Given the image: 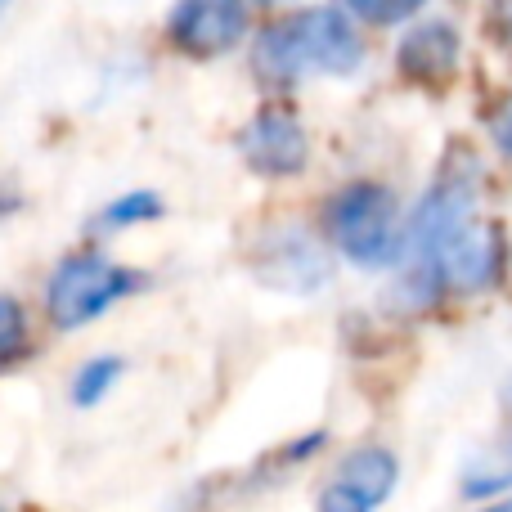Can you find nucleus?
<instances>
[{"mask_svg":"<svg viewBox=\"0 0 512 512\" xmlns=\"http://www.w3.org/2000/svg\"><path fill=\"white\" fill-rule=\"evenodd\" d=\"M265 5H279V0H265Z\"/></svg>","mask_w":512,"mask_h":512,"instance_id":"6ab92c4d","label":"nucleus"},{"mask_svg":"<svg viewBox=\"0 0 512 512\" xmlns=\"http://www.w3.org/2000/svg\"><path fill=\"white\" fill-rule=\"evenodd\" d=\"M256 270H261V279L270 283V288H283V292H319L328 283V256L315 248V243L306 239L301 230H279L270 234V248L261 252V261H256Z\"/></svg>","mask_w":512,"mask_h":512,"instance_id":"423d86ee","label":"nucleus"},{"mask_svg":"<svg viewBox=\"0 0 512 512\" xmlns=\"http://www.w3.org/2000/svg\"><path fill=\"white\" fill-rule=\"evenodd\" d=\"M400 72L414 81H445L459 68V32L450 23H423L400 41Z\"/></svg>","mask_w":512,"mask_h":512,"instance_id":"0eeeda50","label":"nucleus"},{"mask_svg":"<svg viewBox=\"0 0 512 512\" xmlns=\"http://www.w3.org/2000/svg\"><path fill=\"white\" fill-rule=\"evenodd\" d=\"M508 490H512V432L481 445L463 463V495L468 499H495V495H508Z\"/></svg>","mask_w":512,"mask_h":512,"instance_id":"1a4fd4ad","label":"nucleus"},{"mask_svg":"<svg viewBox=\"0 0 512 512\" xmlns=\"http://www.w3.org/2000/svg\"><path fill=\"white\" fill-rule=\"evenodd\" d=\"M0 512H5V508H0Z\"/></svg>","mask_w":512,"mask_h":512,"instance_id":"aec40b11","label":"nucleus"},{"mask_svg":"<svg viewBox=\"0 0 512 512\" xmlns=\"http://www.w3.org/2000/svg\"><path fill=\"white\" fill-rule=\"evenodd\" d=\"M396 454L382 450V445H360L342 459V486H351L355 495H364L369 504H382V499L396 490Z\"/></svg>","mask_w":512,"mask_h":512,"instance_id":"6e6552de","label":"nucleus"},{"mask_svg":"<svg viewBox=\"0 0 512 512\" xmlns=\"http://www.w3.org/2000/svg\"><path fill=\"white\" fill-rule=\"evenodd\" d=\"M135 283H140L135 270L99 252H81L54 265L50 283H45V306L59 328H81L104 315L113 301H122L126 292H135Z\"/></svg>","mask_w":512,"mask_h":512,"instance_id":"7ed1b4c3","label":"nucleus"},{"mask_svg":"<svg viewBox=\"0 0 512 512\" xmlns=\"http://www.w3.org/2000/svg\"><path fill=\"white\" fill-rule=\"evenodd\" d=\"M319 512H373V504L364 495H355L351 486L337 481V486H328L324 495H319Z\"/></svg>","mask_w":512,"mask_h":512,"instance_id":"4468645a","label":"nucleus"},{"mask_svg":"<svg viewBox=\"0 0 512 512\" xmlns=\"http://www.w3.org/2000/svg\"><path fill=\"white\" fill-rule=\"evenodd\" d=\"M364 63V45L342 9H301L283 23L265 27L252 50V68L270 86L301 81L306 72H333L351 77Z\"/></svg>","mask_w":512,"mask_h":512,"instance_id":"f257e3e1","label":"nucleus"},{"mask_svg":"<svg viewBox=\"0 0 512 512\" xmlns=\"http://www.w3.org/2000/svg\"><path fill=\"white\" fill-rule=\"evenodd\" d=\"M477 512H512V499H504V504H490V508H477Z\"/></svg>","mask_w":512,"mask_h":512,"instance_id":"dca6fc26","label":"nucleus"},{"mask_svg":"<svg viewBox=\"0 0 512 512\" xmlns=\"http://www.w3.org/2000/svg\"><path fill=\"white\" fill-rule=\"evenodd\" d=\"M490 131H495V144H499V149H504L508 158H512V99H508V104L495 113V122H490Z\"/></svg>","mask_w":512,"mask_h":512,"instance_id":"2eb2a0df","label":"nucleus"},{"mask_svg":"<svg viewBox=\"0 0 512 512\" xmlns=\"http://www.w3.org/2000/svg\"><path fill=\"white\" fill-rule=\"evenodd\" d=\"M117 373H122V360H117V355H104V360H90L86 369L77 373V382H72V400H77L81 409L99 405V400L108 396V387L117 382Z\"/></svg>","mask_w":512,"mask_h":512,"instance_id":"9b49d317","label":"nucleus"},{"mask_svg":"<svg viewBox=\"0 0 512 512\" xmlns=\"http://www.w3.org/2000/svg\"><path fill=\"white\" fill-rule=\"evenodd\" d=\"M423 5H427V0H346V9H351L355 18H364V23H378V27L405 23V18H414Z\"/></svg>","mask_w":512,"mask_h":512,"instance_id":"ddd939ff","label":"nucleus"},{"mask_svg":"<svg viewBox=\"0 0 512 512\" xmlns=\"http://www.w3.org/2000/svg\"><path fill=\"white\" fill-rule=\"evenodd\" d=\"M158 212H162V198L149 194V189H135V194H122L117 203H108L104 216H99V225H104V230H126V225L153 221Z\"/></svg>","mask_w":512,"mask_h":512,"instance_id":"9d476101","label":"nucleus"},{"mask_svg":"<svg viewBox=\"0 0 512 512\" xmlns=\"http://www.w3.org/2000/svg\"><path fill=\"white\" fill-rule=\"evenodd\" d=\"M333 243L364 270H382L405 256V225L396 212V194L373 180H355L342 194H333L324 212Z\"/></svg>","mask_w":512,"mask_h":512,"instance_id":"f03ea898","label":"nucleus"},{"mask_svg":"<svg viewBox=\"0 0 512 512\" xmlns=\"http://www.w3.org/2000/svg\"><path fill=\"white\" fill-rule=\"evenodd\" d=\"M27 351V310L14 297H0V369Z\"/></svg>","mask_w":512,"mask_h":512,"instance_id":"f8f14e48","label":"nucleus"},{"mask_svg":"<svg viewBox=\"0 0 512 512\" xmlns=\"http://www.w3.org/2000/svg\"><path fill=\"white\" fill-rule=\"evenodd\" d=\"M167 32L194 59L230 54L248 36V0H176L167 14Z\"/></svg>","mask_w":512,"mask_h":512,"instance_id":"20e7f679","label":"nucleus"},{"mask_svg":"<svg viewBox=\"0 0 512 512\" xmlns=\"http://www.w3.org/2000/svg\"><path fill=\"white\" fill-rule=\"evenodd\" d=\"M9 5H14V0H0V18H5V9H9Z\"/></svg>","mask_w":512,"mask_h":512,"instance_id":"f3484780","label":"nucleus"},{"mask_svg":"<svg viewBox=\"0 0 512 512\" xmlns=\"http://www.w3.org/2000/svg\"><path fill=\"white\" fill-rule=\"evenodd\" d=\"M508 409H512V382H508Z\"/></svg>","mask_w":512,"mask_h":512,"instance_id":"a211bd4d","label":"nucleus"},{"mask_svg":"<svg viewBox=\"0 0 512 512\" xmlns=\"http://www.w3.org/2000/svg\"><path fill=\"white\" fill-rule=\"evenodd\" d=\"M239 153L256 176L283 180V176H297V171L306 167L310 140H306V131H301V122L292 113H283V108H265V113H256L252 122L243 126Z\"/></svg>","mask_w":512,"mask_h":512,"instance_id":"39448f33","label":"nucleus"}]
</instances>
